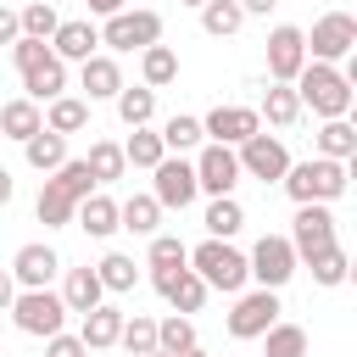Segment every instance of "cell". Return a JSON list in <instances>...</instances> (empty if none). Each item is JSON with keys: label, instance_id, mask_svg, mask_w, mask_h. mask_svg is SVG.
I'll return each mask as SVG.
<instances>
[{"label": "cell", "instance_id": "6da1fadb", "mask_svg": "<svg viewBox=\"0 0 357 357\" xmlns=\"http://www.w3.org/2000/svg\"><path fill=\"white\" fill-rule=\"evenodd\" d=\"M284 190H290V201L296 206H329L335 195H346V162H329V156H307V162H290L284 167V178H279Z\"/></svg>", "mask_w": 357, "mask_h": 357}, {"label": "cell", "instance_id": "7a4b0ae2", "mask_svg": "<svg viewBox=\"0 0 357 357\" xmlns=\"http://www.w3.org/2000/svg\"><path fill=\"white\" fill-rule=\"evenodd\" d=\"M290 89H296V100H301V106H312L324 123L351 112V84H346V73H340V67H329V61H307V67L296 73V84H290Z\"/></svg>", "mask_w": 357, "mask_h": 357}, {"label": "cell", "instance_id": "3957f363", "mask_svg": "<svg viewBox=\"0 0 357 357\" xmlns=\"http://www.w3.org/2000/svg\"><path fill=\"white\" fill-rule=\"evenodd\" d=\"M190 268L201 273L206 290H229V296L251 279V273H245V251H234L229 240H201V245L190 251Z\"/></svg>", "mask_w": 357, "mask_h": 357}, {"label": "cell", "instance_id": "277c9868", "mask_svg": "<svg viewBox=\"0 0 357 357\" xmlns=\"http://www.w3.org/2000/svg\"><path fill=\"white\" fill-rule=\"evenodd\" d=\"M6 312H11V324H17L22 335H33V340H50V335L67 329V307H61L56 290H17Z\"/></svg>", "mask_w": 357, "mask_h": 357}, {"label": "cell", "instance_id": "5b68a950", "mask_svg": "<svg viewBox=\"0 0 357 357\" xmlns=\"http://www.w3.org/2000/svg\"><path fill=\"white\" fill-rule=\"evenodd\" d=\"M351 50H357V17L351 11H324L307 33V61L335 67V61H351Z\"/></svg>", "mask_w": 357, "mask_h": 357}, {"label": "cell", "instance_id": "8992f818", "mask_svg": "<svg viewBox=\"0 0 357 357\" xmlns=\"http://www.w3.org/2000/svg\"><path fill=\"white\" fill-rule=\"evenodd\" d=\"M100 45L112 50H145V45H162V17L151 6H134V11H117L100 22Z\"/></svg>", "mask_w": 357, "mask_h": 357}, {"label": "cell", "instance_id": "52a82bcc", "mask_svg": "<svg viewBox=\"0 0 357 357\" xmlns=\"http://www.w3.org/2000/svg\"><path fill=\"white\" fill-rule=\"evenodd\" d=\"M296 268H301V262H296V251H290L284 234H262V240L251 245V257H245V273L257 279V290H279V284H290Z\"/></svg>", "mask_w": 357, "mask_h": 357}, {"label": "cell", "instance_id": "ba28073f", "mask_svg": "<svg viewBox=\"0 0 357 357\" xmlns=\"http://www.w3.org/2000/svg\"><path fill=\"white\" fill-rule=\"evenodd\" d=\"M201 190H195V167L184 162V156H162L156 167H151V201L162 206V212H184L190 201H195Z\"/></svg>", "mask_w": 357, "mask_h": 357}, {"label": "cell", "instance_id": "9c48e42d", "mask_svg": "<svg viewBox=\"0 0 357 357\" xmlns=\"http://www.w3.org/2000/svg\"><path fill=\"white\" fill-rule=\"evenodd\" d=\"M290 251H296V262H312L318 251H329L335 245V212L329 206H296V223H290Z\"/></svg>", "mask_w": 357, "mask_h": 357}, {"label": "cell", "instance_id": "30bf717a", "mask_svg": "<svg viewBox=\"0 0 357 357\" xmlns=\"http://www.w3.org/2000/svg\"><path fill=\"white\" fill-rule=\"evenodd\" d=\"M279 324V290H245L229 312V335L234 340H262Z\"/></svg>", "mask_w": 357, "mask_h": 357}, {"label": "cell", "instance_id": "8fae6325", "mask_svg": "<svg viewBox=\"0 0 357 357\" xmlns=\"http://www.w3.org/2000/svg\"><path fill=\"white\" fill-rule=\"evenodd\" d=\"M234 162H240V178H262V184H273V178H284L290 151H284V139H273V134H251V139L234 151Z\"/></svg>", "mask_w": 357, "mask_h": 357}, {"label": "cell", "instance_id": "7c38bea8", "mask_svg": "<svg viewBox=\"0 0 357 357\" xmlns=\"http://www.w3.org/2000/svg\"><path fill=\"white\" fill-rule=\"evenodd\" d=\"M251 134H262V117L251 112V106H212L206 117H201V139H212V145H245Z\"/></svg>", "mask_w": 357, "mask_h": 357}, {"label": "cell", "instance_id": "4fadbf2b", "mask_svg": "<svg viewBox=\"0 0 357 357\" xmlns=\"http://www.w3.org/2000/svg\"><path fill=\"white\" fill-rule=\"evenodd\" d=\"M301 67H307V33L290 28V22H279V28L268 33V78H273V84H296Z\"/></svg>", "mask_w": 357, "mask_h": 357}, {"label": "cell", "instance_id": "5bb4252c", "mask_svg": "<svg viewBox=\"0 0 357 357\" xmlns=\"http://www.w3.org/2000/svg\"><path fill=\"white\" fill-rule=\"evenodd\" d=\"M151 284H156V290H162V301H167L173 312H184V318L206 307V284H201V273H195L190 262H184V268H156V273H151Z\"/></svg>", "mask_w": 357, "mask_h": 357}, {"label": "cell", "instance_id": "9a60e30c", "mask_svg": "<svg viewBox=\"0 0 357 357\" xmlns=\"http://www.w3.org/2000/svg\"><path fill=\"white\" fill-rule=\"evenodd\" d=\"M190 167H195V190H206L212 201L218 195H234V184H240V162H234L229 145H206Z\"/></svg>", "mask_w": 357, "mask_h": 357}, {"label": "cell", "instance_id": "2e32d148", "mask_svg": "<svg viewBox=\"0 0 357 357\" xmlns=\"http://www.w3.org/2000/svg\"><path fill=\"white\" fill-rule=\"evenodd\" d=\"M61 273V257L50 251V245H22L17 257H11V279H17V290H50V279Z\"/></svg>", "mask_w": 357, "mask_h": 357}, {"label": "cell", "instance_id": "e0dca14e", "mask_svg": "<svg viewBox=\"0 0 357 357\" xmlns=\"http://www.w3.org/2000/svg\"><path fill=\"white\" fill-rule=\"evenodd\" d=\"M95 45H100V28H95L89 17H73V22H61V28L50 33V56H56V61H89Z\"/></svg>", "mask_w": 357, "mask_h": 357}, {"label": "cell", "instance_id": "ac0fdd59", "mask_svg": "<svg viewBox=\"0 0 357 357\" xmlns=\"http://www.w3.org/2000/svg\"><path fill=\"white\" fill-rule=\"evenodd\" d=\"M78 84H84V100H117V89H123V67L112 61V56H89V61H78Z\"/></svg>", "mask_w": 357, "mask_h": 357}, {"label": "cell", "instance_id": "d6986e66", "mask_svg": "<svg viewBox=\"0 0 357 357\" xmlns=\"http://www.w3.org/2000/svg\"><path fill=\"white\" fill-rule=\"evenodd\" d=\"M22 89H28V100H33V106H39V100L50 106L56 95H67V61H56V56H39V61L22 73Z\"/></svg>", "mask_w": 357, "mask_h": 357}, {"label": "cell", "instance_id": "ffe728a7", "mask_svg": "<svg viewBox=\"0 0 357 357\" xmlns=\"http://www.w3.org/2000/svg\"><path fill=\"white\" fill-rule=\"evenodd\" d=\"M56 296H61V307H67V312H78V318H84V312H95V307L106 301V290H100L95 268H67V279H61V290H56Z\"/></svg>", "mask_w": 357, "mask_h": 357}, {"label": "cell", "instance_id": "44dd1931", "mask_svg": "<svg viewBox=\"0 0 357 357\" xmlns=\"http://www.w3.org/2000/svg\"><path fill=\"white\" fill-rule=\"evenodd\" d=\"M73 223H78L89 240H106V234H117V201H112V195H100V190H89V195L78 201Z\"/></svg>", "mask_w": 357, "mask_h": 357}, {"label": "cell", "instance_id": "7402d4cb", "mask_svg": "<svg viewBox=\"0 0 357 357\" xmlns=\"http://www.w3.org/2000/svg\"><path fill=\"white\" fill-rule=\"evenodd\" d=\"M39 128H45V112L28 95H17V100L0 106V139H33Z\"/></svg>", "mask_w": 357, "mask_h": 357}, {"label": "cell", "instance_id": "603a6c76", "mask_svg": "<svg viewBox=\"0 0 357 357\" xmlns=\"http://www.w3.org/2000/svg\"><path fill=\"white\" fill-rule=\"evenodd\" d=\"M45 128L50 134H78V128H89V100L84 95H56L50 106H45Z\"/></svg>", "mask_w": 357, "mask_h": 357}, {"label": "cell", "instance_id": "cb8c5ba5", "mask_svg": "<svg viewBox=\"0 0 357 357\" xmlns=\"http://www.w3.org/2000/svg\"><path fill=\"white\" fill-rule=\"evenodd\" d=\"M73 212H78V201H73L56 178H45V184H39V201H33V218H39L45 229H67Z\"/></svg>", "mask_w": 357, "mask_h": 357}, {"label": "cell", "instance_id": "d4e9b609", "mask_svg": "<svg viewBox=\"0 0 357 357\" xmlns=\"http://www.w3.org/2000/svg\"><path fill=\"white\" fill-rule=\"evenodd\" d=\"M117 335H123V312L117 307H95V312H84V329H78V340L89 346V351H106V346H117Z\"/></svg>", "mask_w": 357, "mask_h": 357}, {"label": "cell", "instance_id": "484cf974", "mask_svg": "<svg viewBox=\"0 0 357 357\" xmlns=\"http://www.w3.org/2000/svg\"><path fill=\"white\" fill-rule=\"evenodd\" d=\"M312 145H318V156H329V162H351V156H357V128H351L346 117H329Z\"/></svg>", "mask_w": 357, "mask_h": 357}, {"label": "cell", "instance_id": "4316f807", "mask_svg": "<svg viewBox=\"0 0 357 357\" xmlns=\"http://www.w3.org/2000/svg\"><path fill=\"white\" fill-rule=\"evenodd\" d=\"M22 156H28V167H33V173H56V167L67 162V139H61V134H50V128H39L33 139H22Z\"/></svg>", "mask_w": 357, "mask_h": 357}, {"label": "cell", "instance_id": "83f0119b", "mask_svg": "<svg viewBox=\"0 0 357 357\" xmlns=\"http://www.w3.org/2000/svg\"><path fill=\"white\" fill-rule=\"evenodd\" d=\"M84 167H89V178H95V184H117V178L128 173V162H123V145H117V139H95V145H89V156H84Z\"/></svg>", "mask_w": 357, "mask_h": 357}, {"label": "cell", "instance_id": "f1b7e54d", "mask_svg": "<svg viewBox=\"0 0 357 357\" xmlns=\"http://www.w3.org/2000/svg\"><path fill=\"white\" fill-rule=\"evenodd\" d=\"M139 73H145V89H167V84L178 78L173 45H145V50H139Z\"/></svg>", "mask_w": 357, "mask_h": 357}, {"label": "cell", "instance_id": "f546056e", "mask_svg": "<svg viewBox=\"0 0 357 357\" xmlns=\"http://www.w3.org/2000/svg\"><path fill=\"white\" fill-rule=\"evenodd\" d=\"M257 117H268L273 128H290V123L301 117V100H296V89H290V84H268V89H262V106H257Z\"/></svg>", "mask_w": 357, "mask_h": 357}, {"label": "cell", "instance_id": "4dcf8cb0", "mask_svg": "<svg viewBox=\"0 0 357 357\" xmlns=\"http://www.w3.org/2000/svg\"><path fill=\"white\" fill-rule=\"evenodd\" d=\"M117 229L156 234V229H162V206H156L151 195H128V201H117Z\"/></svg>", "mask_w": 357, "mask_h": 357}, {"label": "cell", "instance_id": "1f68e13d", "mask_svg": "<svg viewBox=\"0 0 357 357\" xmlns=\"http://www.w3.org/2000/svg\"><path fill=\"white\" fill-rule=\"evenodd\" d=\"M201 223H206V240H234V234L245 229V212H240V201H234V195H218V201L206 206V218H201Z\"/></svg>", "mask_w": 357, "mask_h": 357}, {"label": "cell", "instance_id": "d6a6232c", "mask_svg": "<svg viewBox=\"0 0 357 357\" xmlns=\"http://www.w3.org/2000/svg\"><path fill=\"white\" fill-rule=\"evenodd\" d=\"M17 28H22V39L50 45V33L61 28V17H56V6H50V0H28V6L17 11Z\"/></svg>", "mask_w": 357, "mask_h": 357}, {"label": "cell", "instance_id": "836d02e7", "mask_svg": "<svg viewBox=\"0 0 357 357\" xmlns=\"http://www.w3.org/2000/svg\"><path fill=\"white\" fill-rule=\"evenodd\" d=\"M117 117H123L128 128H151V117H156V89H145V84L128 89V84H123V89H117Z\"/></svg>", "mask_w": 357, "mask_h": 357}, {"label": "cell", "instance_id": "e575fe53", "mask_svg": "<svg viewBox=\"0 0 357 357\" xmlns=\"http://www.w3.org/2000/svg\"><path fill=\"white\" fill-rule=\"evenodd\" d=\"M156 134H162V151H167V156H184V151L201 145V117H184V112H178V117H167Z\"/></svg>", "mask_w": 357, "mask_h": 357}, {"label": "cell", "instance_id": "d590c367", "mask_svg": "<svg viewBox=\"0 0 357 357\" xmlns=\"http://www.w3.org/2000/svg\"><path fill=\"white\" fill-rule=\"evenodd\" d=\"M162 156H167V151H162V134H156V128H134V134L123 139V162H128V167H145V173H151Z\"/></svg>", "mask_w": 357, "mask_h": 357}, {"label": "cell", "instance_id": "8d00e7d4", "mask_svg": "<svg viewBox=\"0 0 357 357\" xmlns=\"http://www.w3.org/2000/svg\"><path fill=\"white\" fill-rule=\"evenodd\" d=\"M95 279H100V290H134V284H139V268H134V257L106 251V257L95 262Z\"/></svg>", "mask_w": 357, "mask_h": 357}, {"label": "cell", "instance_id": "74e56055", "mask_svg": "<svg viewBox=\"0 0 357 357\" xmlns=\"http://www.w3.org/2000/svg\"><path fill=\"white\" fill-rule=\"evenodd\" d=\"M240 22H245L240 0H206V6H201V28H206L212 39H229V33H240Z\"/></svg>", "mask_w": 357, "mask_h": 357}, {"label": "cell", "instance_id": "f35d334b", "mask_svg": "<svg viewBox=\"0 0 357 357\" xmlns=\"http://www.w3.org/2000/svg\"><path fill=\"white\" fill-rule=\"evenodd\" d=\"M117 346H123L128 357H151V351H156V318H145V312L123 318V335H117Z\"/></svg>", "mask_w": 357, "mask_h": 357}, {"label": "cell", "instance_id": "ab89813d", "mask_svg": "<svg viewBox=\"0 0 357 357\" xmlns=\"http://www.w3.org/2000/svg\"><path fill=\"white\" fill-rule=\"evenodd\" d=\"M262 357H307V329L301 324H273L262 335Z\"/></svg>", "mask_w": 357, "mask_h": 357}, {"label": "cell", "instance_id": "60d3db41", "mask_svg": "<svg viewBox=\"0 0 357 357\" xmlns=\"http://www.w3.org/2000/svg\"><path fill=\"white\" fill-rule=\"evenodd\" d=\"M307 268H312V279H318L324 290H335V284H346V273H351V257H346V251H340V240H335V245H329V251H318Z\"/></svg>", "mask_w": 357, "mask_h": 357}, {"label": "cell", "instance_id": "b9f144b4", "mask_svg": "<svg viewBox=\"0 0 357 357\" xmlns=\"http://www.w3.org/2000/svg\"><path fill=\"white\" fill-rule=\"evenodd\" d=\"M190 346H195V324H190L184 312H173V318H162V324H156V351L178 357V351H190Z\"/></svg>", "mask_w": 357, "mask_h": 357}, {"label": "cell", "instance_id": "7bdbcfd3", "mask_svg": "<svg viewBox=\"0 0 357 357\" xmlns=\"http://www.w3.org/2000/svg\"><path fill=\"white\" fill-rule=\"evenodd\" d=\"M145 262H151V273H156V268H184V262H190V245H184L178 234H151Z\"/></svg>", "mask_w": 357, "mask_h": 357}, {"label": "cell", "instance_id": "ee69618b", "mask_svg": "<svg viewBox=\"0 0 357 357\" xmlns=\"http://www.w3.org/2000/svg\"><path fill=\"white\" fill-rule=\"evenodd\" d=\"M45 357H89V346H84L78 335H67V329H61V335H50V340H45Z\"/></svg>", "mask_w": 357, "mask_h": 357}, {"label": "cell", "instance_id": "f6af8a7d", "mask_svg": "<svg viewBox=\"0 0 357 357\" xmlns=\"http://www.w3.org/2000/svg\"><path fill=\"white\" fill-rule=\"evenodd\" d=\"M39 56H50V45H39V39H17V45H11V61H17V73H28Z\"/></svg>", "mask_w": 357, "mask_h": 357}, {"label": "cell", "instance_id": "bcb514c9", "mask_svg": "<svg viewBox=\"0 0 357 357\" xmlns=\"http://www.w3.org/2000/svg\"><path fill=\"white\" fill-rule=\"evenodd\" d=\"M22 39V28H17V11L11 6H0V45H17Z\"/></svg>", "mask_w": 357, "mask_h": 357}, {"label": "cell", "instance_id": "7dc6e473", "mask_svg": "<svg viewBox=\"0 0 357 357\" xmlns=\"http://www.w3.org/2000/svg\"><path fill=\"white\" fill-rule=\"evenodd\" d=\"M95 17H117V11H128V0H84Z\"/></svg>", "mask_w": 357, "mask_h": 357}, {"label": "cell", "instance_id": "c3c4849f", "mask_svg": "<svg viewBox=\"0 0 357 357\" xmlns=\"http://www.w3.org/2000/svg\"><path fill=\"white\" fill-rule=\"evenodd\" d=\"M11 296H17V279H11V268H0V312L11 307Z\"/></svg>", "mask_w": 357, "mask_h": 357}, {"label": "cell", "instance_id": "681fc988", "mask_svg": "<svg viewBox=\"0 0 357 357\" xmlns=\"http://www.w3.org/2000/svg\"><path fill=\"white\" fill-rule=\"evenodd\" d=\"M273 6H279V0H240V11H245V17H268Z\"/></svg>", "mask_w": 357, "mask_h": 357}, {"label": "cell", "instance_id": "f907efd6", "mask_svg": "<svg viewBox=\"0 0 357 357\" xmlns=\"http://www.w3.org/2000/svg\"><path fill=\"white\" fill-rule=\"evenodd\" d=\"M17 195V178H11V167H0V206Z\"/></svg>", "mask_w": 357, "mask_h": 357}, {"label": "cell", "instance_id": "816d5d0a", "mask_svg": "<svg viewBox=\"0 0 357 357\" xmlns=\"http://www.w3.org/2000/svg\"><path fill=\"white\" fill-rule=\"evenodd\" d=\"M178 357H206V351H201V346H190V351H178Z\"/></svg>", "mask_w": 357, "mask_h": 357}, {"label": "cell", "instance_id": "f5cc1de1", "mask_svg": "<svg viewBox=\"0 0 357 357\" xmlns=\"http://www.w3.org/2000/svg\"><path fill=\"white\" fill-rule=\"evenodd\" d=\"M178 6H195V11H201V6H206V0H178Z\"/></svg>", "mask_w": 357, "mask_h": 357}, {"label": "cell", "instance_id": "db71d44e", "mask_svg": "<svg viewBox=\"0 0 357 357\" xmlns=\"http://www.w3.org/2000/svg\"><path fill=\"white\" fill-rule=\"evenodd\" d=\"M151 357H167V351H151Z\"/></svg>", "mask_w": 357, "mask_h": 357}]
</instances>
